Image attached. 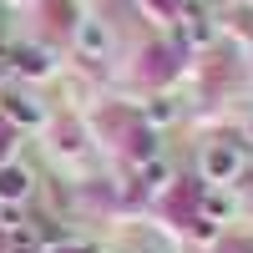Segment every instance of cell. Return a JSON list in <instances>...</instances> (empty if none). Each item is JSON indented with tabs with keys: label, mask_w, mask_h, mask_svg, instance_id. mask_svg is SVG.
I'll list each match as a JSON object with an SVG mask.
<instances>
[{
	"label": "cell",
	"mask_w": 253,
	"mask_h": 253,
	"mask_svg": "<svg viewBox=\"0 0 253 253\" xmlns=\"http://www.w3.org/2000/svg\"><path fill=\"white\" fill-rule=\"evenodd\" d=\"M81 46H91V51H101V31L91 26V31H81Z\"/></svg>",
	"instance_id": "2"
},
{
	"label": "cell",
	"mask_w": 253,
	"mask_h": 253,
	"mask_svg": "<svg viewBox=\"0 0 253 253\" xmlns=\"http://www.w3.org/2000/svg\"><path fill=\"white\" fill-rule=\"evenodd\" d=\"M26 193V172L20 167H0V198H20Z\"/></svg>",
	"instance_id": "1"
}]
</instances>
